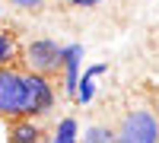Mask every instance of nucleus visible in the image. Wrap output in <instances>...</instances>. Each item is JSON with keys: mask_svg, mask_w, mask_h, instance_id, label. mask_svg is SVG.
<instances>
[{"mask_svg": "<svg viewBox=\"0 0 159 143\" xmlns=\"http://www.w3.org/2000/svg\"><path fill=\"white\" fill-rule=\"evenodd\" d=\"M54 89L51 80L32 70L0 67V118L19 121V118H38L51 111Z\"/></svg>", "mask_w": 159, "mask_h": 143, "instance_id": "f257e3e1", "label": "nucleus"}, {"mask_svg": "<svg viewBox=\"0 0 159 143\" xmlns=\"http://www.w3.org/2000/svg\"><path fill=\"white\" fill-rule=\"evenodd\" d=\"M115 143H159V124L153 118V111L147 108L127 111L115 131Z\"/></svg>", "mask_w": 159, "mask_h": 143, "instance_id": "f03ea898", "label": "nucleus"}, {"mask_svg": "<svg viewBox=\"0 0 159 143\" xmlns=\"http://www.w3.org/2000/svg\"><path fill=\"white\" fill-rule=\"evenodd\" d=\"M25 70L32 73H42V76H51L57 67H61V48L54 42H48V38H38L25 48Z\"/></svg>", "mask_w": 159, "mask_h": 143, "instance_id": "7ed1b4c3", "label": "nucleus"}, {"mask_svg": "<svg viewBox=\"0 0 159 143\" xmlns=\"http://www.w3.org/2000/svg\"><path fill=\"white\" fill-rule=\"evenodd\" d=\"M10 143H42V131L32 124V118L10 121Z\"/></svg>", "mask_w": 159, "mask_h": 143, "instance_id": "20e7f679", "label": "nucleus"}, {"mask_svg": "<svg viewBox=\"0 0 159 143\" xmlns=\"http://www.w3.org/2000/svg\"><path fill=\"white\" fill-rule=\"evenodd\" d=\"M19 57V42H16V32H10L0 25V67H13Z\"/></svg>", "mask_w": 159, "mask_h": 143, "instance_id": "39448f33", "label": "nucleus"}, {"mask_svg": "<svg viewBox=\"0 0 159 143\" xmlns=\"http://www.w3.org/2000/svg\"><path fill=\"white\" fill-rule=\"evenodd\" d=\"M83 143H115V131H111V127L96 124V127H89V131H86Z\"/></svg>", "mask_w": 159, "mask_h": 143, "instance_id": "423d86ee", "label": "nucleus"}, {"mask_svg": "<svg viewBox=\"0 0 159 143\" xmlns=\"http://www.w3.org/2000/svg\"><path fill=\"white\" fill-rule=\"evenodd\" d=\"M7 3L16 7V10H22V13H42L48 7V0H7Z\"/></svg>", "mask_w": 159, "mask_h": 143, "instance_id": "0eeeda50", "label": "nucleus"}, {"mask_svg": "<svg viewBox=\"0 0 159 143\" xmlns=\"http://www.w3.org/2000/svg\"><path fill=\"white\" fill-rule=\"evenodd\" d=\"M67 7H76V10H89V7H99L102 0H64Z\"/></svg>", "mask_w": 159, "mask_h": 143, "instance_id": "6e6552de", "label": "nucleus"}]
</instances>
